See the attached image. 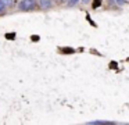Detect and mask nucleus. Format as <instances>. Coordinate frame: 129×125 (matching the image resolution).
Listing matches in <instances>:
<instances>
[{
  "label": "nucleus",
  "instance_id": "11",
  "mask_svg": "<svg viewBox=\"0 0 129 125\" xmlns=\"http://www.w3.org/2000/svg\"><path fill=\"white\" fill-rule=\"evenodd\" d=\"M110 68H118V64L117 63H114V61H112V63H110Z\"/></svg>",
  "mask_w": 129,
  "mask_h": 125
},
{
  "label": "nucleus",
  "instance_id": "7",
  "mask_svg": "<svg viewBox=\"0 0 129 125\" xmlns=\"http://www.w3.org/2000/svg\"><path fill=\"white\" fill-rule=\"evenodd\" d=\"M6 8H7V7H6V4H4V3L2 2V0H0V13H3V11L6 10Z\"/></svg>",
  "mask_w": 129,
  "mask_h": 125
},
{
  "label": "nucleus",
  "instance_id": "12",
  "mask_svg": "<svg viewBox=\"0 0 129 125\" xmlns=\"http://www.w3.org/2000/svg\"><path fill=\"white\" fill-rule=\"evenodd\" d=\"M115 2H117L118 4H123V3H125V0H115Z\"/></svg>",
  "mask_w": 129,
  "mask_h": 125
},
{
  "label": "nucleus",
  "instance_id": "5",
  "mask_svg": "<svg viewBox=\"0 0 129 125\" xmlns=\"http://www.w3.org/2000/svg\"><path fill=\"white\" fill-rule=\"evenodd\" d=\"M101 6V0H93V8H99Z\"/></svg>",
  "mask_w": 129,
  "mask_h": 125
},
{
  "label": "nucleus",
  "instance_id": "3",
  "mask_svg": "<svg viewBox=\"0 0 129 125\" xmlns=\"http://www.w3.org/2000/svg\"><path fill=\"white\" fill-rule=\"evenodd\" d=\"M38 4H39L42 8H50L51 7V0H39Z\"/></svg>",
  "mask_w": 129,
  "mask_h": 125
},
{
  "label": "nucleus",
  "instance_id": "2",
  "mask_svg": "<svg viewBox=\"0 0 129 125\" xmlns=\"http://www.w3.org/2000/svg\"><path fill=\"white\" fill-rule=\"evenodd\" d=\"M89 125H114L115 122L112 121H103V119H94V121H89Z\"/></svg>",
  "mask_w": 129,
  "mask_h": 125
},
{
  "label": "nucleus",
  "instance_id": "9",
  "mask_svg": "<svg viewBox=\"0 0 129 125\" xmlns=\"http://www.w3.org/2000/svg\"><path fill=\"white\" fill-rule=\"evenodd\" d=\"M31 39H32L34 42H39V39H40V38H39L38 35H32V36H31Z\"/></svg>",
  "mask_w": 129,
  "mask_h": 125
},
{
  "label": "nucleus",
  "instance_id": "1",
  "mask_svg": "<svg viewBox=\"0 0 129 125\" xmlns=\"http://www.w3.org/2000/svg\"><path fill=\"white\" fill-rule=\"evenodd\" d=\"M36 7V2L35 0H21L18 4V10L21 11H31Z\"/></svg>",
  "mask_w": 129,
  "mask_h": 125
},
{
  "label": "nucleus",
  "instance_id": "8",
  "mask_svg": "<svg viewBox=\"0 0 129 125\" xmlns=\"http://www.w3.org/2000/svg\"><path fill=\"white\" fill-rule=\"evenodd\" d=\"M6 38L10 39V40H13V39L15 38V33H14V32H13V33H6Z\"/></svg>",
  "mask_w": 129,
  "mask_h": 125
},
{
  "label": "nucleus",
  "instance_id": "6",
  "mask_svg": "<svg viewBox=\"0 0 129 125\" xmlns=\"http://www.w3.org/2000/svg\"><path fill=\"white\" fill-rule=\"evenodd\" d=\"M2 2L6 4V7H11L13 6V0H2Z\"/></svg>",
  "mask_w": 129,
  "mask_h": 125
},
{
  "label": "nucleus",
  "instance_id": "13",
  "mask_svg": "<svg viewBox=\"0 0 129 125\" xmlns=\"http://www.w3.org/2000/svg\"><path fill=\"white\" fill-rule=\"evenodd\" d=\"M82 2H83V3H86V2H87V0H82Z\"/></svg>",
  "mask_w": 129,
  "mask_h": 125
},
{
  "label": "nucleus",
  "instance_id": "10",
  "mask_svg": "<svg viewBox=\"0 0 129 125\" xmlns=\"http://www.w3.org/2000/svg\"><path fill=\"white\" fill-rule=\"evenodd\" d=\"M78 2H79V0H68V4H70V6H75Z\"/></svg>",
  "mask_w": 129,
  "mask_h": 125
},
{
  "label": "nucleus",
  "instance_id": "4",
  "mask_svg": "<svg viewBox=\"0 0 129 125\" xmlns=\"http://www.w3.org/2000/svg\"><path fill=\"white\" fill-rule=\"evenodd\" d=\"M61 53H65V54H72V53H75V50H74L72 47H62Z\"/></svg>",
  "mask_w": 129,
  "mask_h": 125
}]
</instances>
